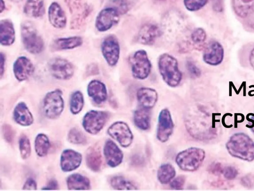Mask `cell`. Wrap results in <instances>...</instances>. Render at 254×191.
<instances>
[{
    "label": "cell",
    "mask_w": 254,
    "mask_h": 191,
    "mask_svg": "<svg viewBox=\"0 0 254 191\" xmlns=\"http://www.w3.org/2000/svg\"><path fill=\"white\" fill-rule=\"evenodd\" d=\"M215 115L203 105L196 104L188 107L184 116L185 125L188 133L200 140L215 138L217 135Z\"/></svg>",
    "instance_id": "cell-1"
},
{
    "label": "cell",
    "mask_w": 254,
    "mask_h": 191,
    "mask_svg": "<svg viewBox=\"0 0 254 191\" xmlns=\"http://www.w3.org/2000/svg\"><path fill=\"white\" fill-rule=\"evenodd\" d=\"M226 146L229 154L235 158L248 162L254 160V142L244 133L232 135Z\"/></svg>",
    "instance_id": "cell-2"
},
{
    "label": "cell",
    "mask_w": 254,
    "mask_h": 191,
    "mask_svg": "<svg viewBox=\"0 0 254 191\" xmlns=\"http://www.w3.org/2000/svg\"><path fill=\"white\" fill-rule=\"evenodd\" d=\"M158 66L159 73L167 85L174 88L180 84L182 74L175 57L167 53L162 54L159 58Z\"/></svg>",
    "instance_id": "cell-3"
},
{
    "label": "cell",
    "mask_w": 254,
    "mask_h": 191,
    "mask_svg": "<svg viewBox=\"0 0 254 191\" xmlns=\"http://www.w3.org/2000/svg\"><path fill=\"white\" fill-rule=\"evenodd\" d=\"M205 157L204 150L190 147L179 152L175 161L178 167L186 172L196 171L202 164Z\"/></svg>",
    "instance_id": "cell-4"
},
{
    "label": "cell",
    "mask_w": 254,
    "mask_h": 191,
    "mask_svg": "<svg viewBox=\"0 0 254 191\" xmlns=\"http://www.w3.org/2000/svg\"><path fill=\"white\" fill-rule=\"evenodd\" d=\"M21 35L24 47L29 53L37 54L43 51L44 41L32 23L25 21L21 24Z\"/></svg>",
    "instance_id": "cell-5"
},
{
    "label": "cell",
    "mask_w": 254,
    "mask_h": 191,
    "mask_svg": "<svg viewBox=\"0 0 254 191\" xmlns=\"http://www.w3.org/2000/svg\"><path fill=\"white\" fill-rule=\"evenodd\" d=\"M64 108L62 92L56 90L48 93L43 101V109L45 115L50 119L60 116Z\"/></svg>",
    "instance_id": "cell-6"
},
{
    "label": "cell",
    "mask_w": 254,
    "mask_h": 191,
    "mask_svg": "<svg viewBox=\"0 0 254 191\" xmlns=\"http://www.w3.org/2000/svg\"><path fill=\"white\" fill-rule=\"evenodd\" d=\"M131 72L135 79L144 80L149 75L152 65L146 52L139 50L133 54L131 59Z\"/></svg>",
    "instance_id": "cell-7"
},
{
    "label": "cell",
    "mask_w": 254,
    "mask_h": 191,
    "mask_svg": "<svg viewBox=\"0 0 254 191\" xmlns=\"http://www.w3.org/2000/svg\"><path fill=\"white\" fill-rule=\"evenodd\" d=\"M109 116V113L106 111L90 110L83 117L82 126L89 133L96 134L102 129Z\"/></svg>",
    "instance_id": "cell-8"
},
{
    "label": "cell",
    "mask_w": 254,
    "mask_h": 191,
    "mask_svg": "<svg viewBox=\"0 0 254 191\" xmlns=\"http://www.w3.org/2000/svg\"><path fill=\"white\" fill-rule=\"evenodd\" d=\"M107 132L123 147H128L133 141V134L129 126L125 122H114L108 128Z\"/></svg>",
    "instance_id": "cell-9"
},
{
    "label": "cell",
    "mask_w": 254,
    "mask_h": 191,
    "mask_svg": "<svg viewBox=\"0 0 254 191\" xmlns=\"http://www.w3.org/2000/svg\"><path fill=\"white\" fill-rule=\"evenodd\" d=\"M101 51L109 65L114 66L117 64L120 57V47L116 36L109 35L103 39L101 43Z\"/></svg>",
    "instance_id": "cell-10"
},
{
    "label": "cell",
    "mask_w": 254,
    "mask_h": 191,
    "mask_svg": "<svg viewBox=\"0 0 254 191\" xmlns=\"http://www.w3.org/2000/svg\"><path fill=\"white\" fill-rule=\"evenodd\" d=\"M48 67L53 76L59 80L69 79L74 73L72 64L62 58L56 57L50 60Z\"/></svg>",
    "instance_id": "cell-11"
},
{
    "label": "cell",
    "mask_w": 254,
    "mask_h": 191,
    "mask_svg": "<svg viewBox=\"0 0 254 191\" xmlns=\"http://www.w3.org/2000/svg\"><path fill=\"white\" fill-rule=\"evenodd\" d=\"M174 122L169 110L164 108L158 116L156 136L159 141L165 142L168 140L173 133Z\"/></svg>",
    "instance_id": "cell-12"
},
{
    "label": "cell",
    "mask_w": 254,
    "mask_h": 191,
    "mask_svg": "<svg viewBox=\"0 0 254 191\" xmlns=\"http://www.w3.org/2000/svg\"><path fill=\"white\" fill-rule=\"evenodd\" d=\"M120 13L115 8L109 6L100 11L95 21V26L100 32H104L110 29L120 19Z\"/></svg>",
    "instance_id": "cell-13"
},
{
    "label": "cell",
    "mask_w": 254,
    "mask_h": 191,
    "mask_svg": "<svg viewBox=\"0 0 254 191\" xmlns=\"http://www.w3.org/2000/svg\"><path fill=\"white\" fill-rule=\"evenodd\" d=\"M224 55V49L221 44L216 41H212L205 48L203 59L208 65L216 66L222 62Z\"/></svg>",
    "instance_id": "cell-14"
},
{
    "label": "cell",
    "mask_w": 254,
    "mask_h": 191,
    "mask_svg": "<svg viewBox=\"0 0 254 191\" xmlns=\"http://www.w3.org/2000/svg\"><path fill=\"white\" fill-rule=\"evenodd\" d=\"M34 69L32 62L25 56L18 57L13 66L14 76L20 82L28 79L33 74Z\"/></svg>",
    "instance_id": "cell-15"
},
{
    "label": "cell",
    "mask_w": 254,
    "mask_h": 191,
    "mask_svg": "<svg viewBox=\"0 0 254 191\" xmlns=\"http://www.w3.org/2000/svg\"><path fill=\"white\" fill-rule=\"evenodd\" d=\"M103 152L106 163L109 166L115 168L122 163L124 158L123 153L113 141L108 139L106 141Z\"/></svg>",
    "instance_id": "cell-16"
},
{
    "label": "cell",
    "mask_w": 254,
    "mask_h": 191,
    "mask_svg": "<svg viewBox=\"0 0 254 191\" xmlns=\"http://www.w3.org/2000/svg\"><path fill=\"white\" fill-rule=\"evenodd\" d=\"M161 34V29L157 24L146 23L140 28L137 35V40L144 45H152Z\"/></svg>",
    "instance_id": "cell-17"
},
{
    "label": "cell",
    "mask_w": 254,
    "mask_h": 191,
    "mask_svg": "<svg viewBox=\"0 0 254 191\" xmlns=\"http://www.w3.org/2000/svg\"><path fill=\"white\" fill-rule=\"evenodd\" d=\"M81 161L82 155L80 153L71 149H66L61 155V169L64 172L73 171L79 167Z\"/></svg>",
    "instance_id": "cell-18"
},
{
    "label": "cell",
    "mask_w": 254,
    "mask_h": 191,
    "mask_svg": "<svg viewBox=\"0 0 254 191\" xmlns=\"http://www.w3.org/2000/svg\"><path fill=\"white\" fill-rule=\"evenodd\" d=\"M137 101L140 107L151 109L156 104L158 100V94L153 89L141 87L136 93Z\"/></svg>",
    "instance_id": "cell-19"
},
{
    "label": "cell",
    "mask_w": 254,
    "mask_h": 191,
    "mask_svg": "<svg viewBox=\"0 0 254 191\" xmlns=\"http://www.w3.org/2000/svg\"><path fill=\"white\" fill-rule=\"evenodd\" d=\"M87 93L93 101L98 104L104 102L108 96L105 85L97 80H93L89 83Z\"/></svg>",
    "instance_id": "cell-20"
},
{
    "label": "cell",
    "mask_w": 254,
    "mask_h": 191,
    "mask_svg": "<svg viewBox=\"0 0 254 191\" xmlns=\"http://www.w3.org/2000/svg\"><path fill=\"white\" fill-rule=\"evenodd\" d=\"M48 17L50 23L56 28L62 29L66 25L65 14L60 5L56 2H53L50 5Z\"/></svg>",
    "instance_id": "cell-21"
},
{
    "label": "cell",
    "mask_w": 254,
    "mask_h": 191,
    "mask_svg": "<svg viewBox=\"0 0 254 191\" xmlns=\"http://www.w3.org/2000/svg\"><path fill=\"white\" fill-rule=\"evenodd\" d=\"M13 117L15 122L22 126H29L34 121L32 114L23 102H20L16 105Z\"/></svg>",
    "instance_id": "cell-22"
},
{
    "label": "cell",
    "mask_w": 254,
    "mask_h": 191,
    "mask_svg": "<svg viewBox=\"0 0 254 191\" xmlns=\"http://www.w3.org/2000/svg\"><path fill=\"white\" fill-rule=\"evenodd\" d=\"M15 40V31L13 24L8 19L0 22V43L3 46H9Z\"/></svg>",
    "instance_id": "cell-23"
},
{
    "label": "cell",
    "mask_w": 254,
    "mask_h": 191,
    "mask_svg": "<svg viewBox=\"0 0 254 191\" xmlns=\"http://www.w3.org/2000/svg\"><path fill=\"white\" fill-rule=\"evenodd\" d=\"M151 117L150 109L140 107L134 111L133 120L137 128L142 130H147L150 127Z\"/></svg>",
    "instance_id": "cell-24"
},
{
    "label": "cell",
    "mask_w": 254,
    "mask_h": 191,
    "mask_svg": "<svg viewBox=\"0 0 254 191\" xmlns=\"http://www.w3.org/2000/svg\"><path fill=\"white\" fill-rule=\"evenodd\" d=\"M82 43V39L79 36L60 38L53 42L52 47L55 50L71 49L81 46Z\"/></svg>",
    "instance_id": "cell-25"
},
{
    "label": "cell",
    "mask_w": 254,
    "mask_h": 191,
    "mask_svg": "<svg viewBox=\"0 0 254 191\" xmlns=\"http://www.w3.org/2000/svg\"><path fill=\"white\" fill-rule=\"evenodd\" d=\"M66 184L70 190H87L90 188L88 178L79 174L70 175L66 180Z\"/></svg>",
    "instance_id": "cell-26"
},
{
    "label": "cell",
    "mask_w": 254,
    "mask_h": 191,
    "mask_svg": "<svg viewBox=\"0 0 254 191\" xmlns=\"http://www.w3.org/2000/svg\"><path fill=\"white\" fill-rule=\"evenodd\" d=\"M85 161L87 166L94 172L100 171L102 165L100 151L95 147H90L87 151Z\"/></svg>",
    "instance_id": "cell-27"
},
{
    "label": "cell",
    "mask_w": 254,
    "mask_h": 191,
    "mask_svg": "<svg viewBox=\"0 0 254 191\" xmlns=\"http://www.w3.org/2000/svg\"><path fill=\"white\" fill-rule=\"evenodd\" d=\"M23 11L29 17L37 18L43 16L45 12L44 0H28Z\"/></svg>",
    "instance_id": "cell-28"
},
{
    "label": "cell",
    "mask_w": 254,
    "mask_h": 191,
    "mask_svg": "<svg viewBox=\"0 0 254 191\" xmlns=\"http://www.w3.org/2000/svg\"><path fill=\"white\" fill-rule=\"evenodd\" d=\"M176 173L173 165L169 163L163 164L158 169L157 179L161 184H167L174 179Z\"/></svg>",
    "instance_id": "cell-29"
},
{
    "label": "cell",
    "mask_w": 254,
    "mask_h": 191,
    "mask_svg": "<svg viewBox=\"0 0 254 191\" xmlns=\"http://www.w3.org/2000/svg\"><path fill=\"white\" fill-rule=\"evenodd\" d=\"M49 148L50 141L48 137L43 133L38 134L35 139V150L38 156L41 157L45 156Z\"/></svg>",
    "instance_id": "cell-30"
},
{
    "label": "cell",
    "mask_w": 254,
    "mask_h": 191,
    "mask_svg": "<svg viewBox=\"0 0 254 191\" xmlns=\"http://www.w3.org/2000/svg\"><path fill=\"white\" fill-rule=\"evenodd\" d=\"M112 188L118 190H136V186L129 180L121 176L112 177L110 180Z\"/></svg>",
    "instance_id": "cell-31"
},
{
    "label": "cell",
    "mask_w": 254,
    "mask_h": 191,
    "mask_svg": "<svg viewBox=\"0 0 254 191\" xmlns=\"http://www.w3.org/2000/svg\"><path fill=\"white\" fill-rule=\"evenodd\" d=\"M84 105V97L80 91L72 93L70 99V110L73 114H76L82 109Z\"/></svg>",
    "instance_id": "cell-32"
},
{
    "label": "cell",
    "mask_w": 254,
    "mask_h": 191,
    "mask_svg": "<svg viewBox=\"0 0 254 191\" xmlns=\"http://www.w3.org/2000/svg\"><path fill=\"white\" fill-rule=\"evenodd\" d=\"M67 139L69 142L74 144L84 145L87 143V138L84 134L75 127L69 130Z\"/></svg>",
    "instance_id": "cell-33"
},
{
    "label": "cell",
    "mask_w": 254,
    "mask_h": 191,
    "mask_svg": "<svg viewBox=\"0 0 254 191\" xmlns=\"http://www.w3.org/2000/svg\"><path fill=\"white\" fill-rule=\"evenodd\" d=\"M20 155L23 159H27L30 155L31 146L29 139L25 135H22L19 140Z\"/></svg>",
    "instance_id": "cell-34"
},
{
    "label": "cell",
    "mask_w": 254,
    "mask_h": 191,
    "mask_svg": "<svg viewBox=\"0 0 254 191\" xmlns=\"http://www.w3.org/2000/svg\"><path fill=\"white\" fill-rule=\"evenodd\" d=\"M207 1L208 0H184V3L187 10L195 11L202 8Z\"/></svg>",
    "instance_id": "cell-35"
},
{
    "label": "cell",
    "mask_w": 254,
    "mask_h": 191,
    "mask_svg": "<svg viewBox=\"0 0 254 191\" xmlns=\"http://www.w3.org/2000/svg\"><path fill=\"white\" fill-rule=\"evenodd\" d=\"M190 37L193 44L199 45L205 40L206 34L202 28H196L192 32Z\"/></svg>",
    "instance_id": "cell-36"
},
{
    "label": "cell",
    "mask_w": 254,
    "mask_h": 191,
    "mask_svg": "<svg viewBox=\"0 0 254 191\" xmlns=\"http://www.w3.org/2000/svg\"><path fill=\"white\" fill-rule=\"evenodd\" d=\"M110 6L116 9L120 14L126 13L128 10L127 3L125 0H112Z\"/></svg>",
    "instance_id": "cell-37"
},
{
    "label": "cell",
    "mask_w": 254,
    "mask_h": 191,
    "mask_svg": "<svg viewBox=\"0 0 254 191\" xmlns=\"http://www.w3.org/2000/svg\"><path fill=\"white\" fill-rule=\"evenodd\" d=\"M236 8L248 10L254 7V0H233Z\"/></svg>",
    "instance_id": "cell-38"
},
{
    "label": "cell",
    "mask_w": 254,
    "mask_h": 191,
    "mask_svg": "<svg viewBox=\"0 0 254 191\" xmlns=\"http://www.w3.org/2000/svg\"><path fill=\"white\" fill-rule=\"evenodd\" d=\"M186 68L191 78H197L200 77L201 71L192 61H188L186 63Z\"/></svg>",
    "instance_id": "cell-39"
},
{
    "label": "cell",
    "mask_w": 254,
    "mask_h": 191,
    "mask_svg": "<svg viewBox=\"0 0 254 191\" xmlns=\"http://www.w3.org/2000/svg\"><path fill=\"white\" fill-rule=\"evenodd\" d=\"M222 174L226 179L232 180L237 177L238 172L235 167L232 166H228L223 168Z\"/></svg>",
    "instance_id": "cell-40"
},
{
    "label": "cell",
    "mask_w": 254,
    "mask_h": 191,
    "mask_svg": "<svg viewBox=\"0 0 254 191\" xmlns=\"http://www.w3.org/2000/svg\"><path fill=\"white\" fill-rule=\"evenodd\" d=\"M185 181L184 176H179L173 180L170 183V187L175 190H182L185 185Z\"/></svg>",
    "instance_id": "cell-41"
},
{
    "label": "cell",
    "mask_w": 254,
    "mask_h": 191,
    "mask_svg": "<svg viewBox=\"0 0 254 191\" xmlns=\"http://www.w3.org/2000/svg\"><path fill=\"white\" fill-rule=\"evenodd\" d=\"M3 133L5 139L8 142L11 143L14 136L12 127L9 125L5 124L3 127Z\"/></svg>",
    "instance_id": "cell-42"
},
{
    "label": "cell",
    "mask_w": 254,
    "mask_h": 191,
    "mask_svg": "<svg viewBox=\"0 0 254 191\" xmlns=\"http://www.w3.org/2000/svg\"><path fill=\"white\" fill-rule=\"evenodd\" d=\"M223 168L220 163H214L212 164L210 167L209 171L215 175H218L222 174Z\"/></svg>",
    "instance_id": "cell-43"
},
{
    "label": "cell",
    "mask_w": 254,
    "mask_h": 191,
    "mask_svg": "<svg viewBox=\"0 0 254 191\" xmlns=\"http://www.w3.org/2000/svg\"><path fill=\"white\" fill-rule=\"evenodd\" d=\"M36 189V182L32 178H28L23 187V190H35Z\"/></svg>",
    "instance_id": "cell-44"
},
{
    "label": "cell",
    "mask_w": 254,
    "mask_h": 191,
    "mask_svg": "<svg viewBox=\"0 0 254 191\" xmlns=\"http://www.w3.org/2000/svg\"><path fill=\"white\" fill-rule=\"evenodd\" d=\"M241 183L245 187L250 188L253 185V181L250 176H245L241 179Z\"/></svg>",
    "instance_id": "cell-45"
},
{
    "label": "cell",
    "mask_w": 254,
    "mask_h": 191,
    "mask_svg": "<svg viewBox=\"0 0 254 191\" xmlns=\"http://www.w3.org/2000/svg\"><path fill=\"white\" fill-rule=\"evenodd\" d=\"M43 190H57L58 189V184L56 181L51 180L49 182L48 185L42 189Z\"/></svg>",
    "instance_id": "cell-46"
},
{
    "label": "cell",
    "mask_w": 254,
    "mask_h": 191,
    "mask_svg": "<svg viewBox=\"0 0 254 191\" xmlns=\"http://www.w3.org/2000/svg\"><path fill=\"white\" fill-rule=\"evenodd\" d=\"M5 57L4 54L0 52V75L1 77L4 71Z\"/></svg>",
    "instance_id": "cell-47"
},
{
    "label": "cell",
    "mask_w": 254,
    "mask_h": 191,
    "mask_svg": "<svg viewBox=\"0 0 254 191\" xmlns=\"http://www.w3.org/2000/svg\"><path fill=\"white\" fill-rule=\"evenodd\" d=\"M213 7L216 11H220L222 8L221 0H213Z\"/></svg>",
    "instance_id": "cell-48"
},
{
    "label": "cell",
    "mask_w": 254,
    "mask_h": 191,
    "mask_svg": "<svg viewBox=\"0 0 254 191\" xmlns=\"http://www.w3.org/2000/svg\"><path fill=\"white\" fill-rule=\"evenodd\" d=\"M252 115L249 118H248V120H250L252 122V125L249 126V128H251L252 131L254 133V113L252 114Z\"/></svg>",
    "instance_id": "cell-49"
},
{
    "label": "cell",
    "mask_w": 254,
    "mask_h": 191,
    "mask_svg": "<svg viewBox=\"0 0 254 191\" xmlns=\"http://www.w3.org/2000/svg\"><path fill=\"white\" fill-rule=\"evenodd\" d=\"M249 59L251 66L254 69V48L253 49L251 52Z\"/></svg>",
    "instance_id": "cell-50"
},
{
    "label": "cell",
    "mask_w": 254,
    "mask_h": 191,
    "mask_svg": "<svg viewBox=\"0 0 254 191\" xmlns=\"http://www.w3.org/2000/svg\"><path fill=\"white\" fill-rule=\"evenodd\" d=\"M4 7H5V6H4V1H3V0H0V10L1 12L4 9Z\"/></svg>",
    "instance_id": "cell-51"
}]
</instances>
